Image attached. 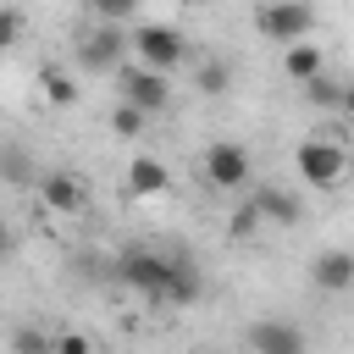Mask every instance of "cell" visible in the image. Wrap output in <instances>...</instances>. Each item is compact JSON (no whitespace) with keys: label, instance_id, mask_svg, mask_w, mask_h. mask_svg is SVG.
Instances as JSON below:
<instances>
[{"label":"cell","instance_id":"8fae6325","mask_svg":"<svg viewBox=\"0 0 354 354\" xmlns=\"http://www.w3.org/2000/svg\"><path fill=\"white\" fill-rule=\"evenodd\" d=\"M249 199H254V210H260V221H277V227H293V221L304 216V205H299V194H293V188H277V183H266V188H254Z\"/></svg>","mask_w":354,"mask_h":354},{"label":"cell","instance_id":"4316f807","mask_svg":"<svg viewBox=\"0 0 354 354\" xmlns=\"http://www.w3.org/2000/svg\"><path fill=\"white\" fill-rule=\"evenodd\" d=\"M348 171H354V160H348Z\"/></svg>","mask_w":354,"mask_h":354},{"label":"cell","instance_id":"7402d4cb","mask_svg":"<svg viewBox=\"0 0 354 354\" xmlns=\"http://www.w3.org/2000/svg\"><path fill=\"white\" fill-rule=\"evenodd\" d=\"M260 232V210H254V199H243L238 210H232V238L243 243V238H254Z\"/></svg>","mask_w":354,"mask_h":354},{"label":"cell","instance_id":"ba28073f","mask_svg":"<svg viewBox=\"0 0 354 354\" xmlns=\"http://www.w3.org/2000/svg\"><path fill=\"white\" fill-rule=\"evenodd\" d=\"M39 199H44V210L77 216V210H88V183L77 171H39Z\"/></svg>","mask_w":354,"mask_h":354},{"label":"cell","instance_id":"8992f818","mask_svg":"<svg viewBox=\"0 0 354 354\" xmlns=\"http://www.w3.org/2000/svg\"><path fill=\"white\" fill-rule=\"evenodd\" d=\"M166 271H171V254H149V249H133L116 260V282L138 288L144 299H160L166 293Z\"/></svg>","mask_w":354,"mask_h":354},{"label":"cell","instance_id":"7c38bea8","mask_svg":"<svg viewBox=\"0 0 354 354\" xmlns=\"http://www.w3.org/2000/svg\"><path fill=\"white\" fill-rule=\"evenodd\" d=\"M205 293V277H199V266L188 260V254H171V271H166V293H160V304H194Z\"/></svg>","mask_w":354,"mask_h":354},{"label":"cell","instance_id":"7a4b0ae2","mask_svg":"<svg viewBox=\"0 0 354 354\" xmlns=\"http://www.w3.org/2000/svg\"><path fill=\"white\" fill-rule=\"evenodd\" d=\"M133 61L155 66V72H171V66L188 61V39L166 22H144V28H133Z\"/></svg>","mask_w":354,"mask_h":354},{"label":"cell","instance_id":"30bf717a","mask_svg":"<svg viewBox=\"0 0 354 354\" xmlns=\"http://www.w3.org/2000/svg\"><path fill=\"white\" fill-rule=\"evenodd\" d=\"M310 282L321 293H348L354 288V249H321L310 260Z\"/></svg>","mask_w":354,"mask_h":354},{"label":"cell","instance_id":"4fadbf2b","mask_svg":"<svg viewBox=\"0 0 354 354\" xmlns=\"http://www.w3.org/2000/svg\"><path fill=\"white\" fill-rule=\"evenodd\" d=\"M166 183H171V171L155 155H133V166H127V194L133 199H155V194H166Z\"/></svg>","mask_w":354,"mask_h":354},{"label":"cell","instance_id":"603a6c76","mask_svg":"<svg viewBox=\"0 0 354 354\" xmlns=\"http://www.w3.org/2000/svg\"><path fill=\"white\" fill-rule=\"evenodd\" d=\"M17 33H22V17L0 6V50H11V44H17Z\"/></svg>","mask_w":354,"mask_h":354},{"label":"cell","instance_id":"5bb4252c","mask_svg":"<svg viewBox=\"0 0 354 354\" xmlns=\"http://www.w3.org/2000/svg\"><path fill=\"white\" fill-rule=\"evenodd\" d=\"M39 88H44V100H50V105H61V111H66V105H77V77H72V72H61V66H44V72H39Z\"/></svg>","mask_w":354,"mask_h":354},{"label":"cell","instance_id":"ffe728a7","mask_svg":"<svg viewBox=\"0 0 354 354\" xmlns=\"http://www.w3.org/2000/svg\"><path fill=\"white\" fill-rule=\"evenodd\" d=\"M11 354H55V337H44L39 326H17L11 332Z\"/></svg>","mask_w":354,"mask_h":354},{"label":"cell","instance_id":"9c48e42d","mask_svg":"<svg viewBox=\"0 0 354 354\" xmlns=\"http://www.w3.org/2000/svg\"><path fill=\"white\" fill-rule=\"evenodd\" d=\"M249 348L254 354H310V337L293 321H254L249 326Z\"/></svg>","mask_w":354,"mask_h":354},{"label":"cell","instance_id":"277c9868","mask_svg":"<svg viewBox=\"0 0 354 354\" xmlns=\"http://www.w3.org/2000/svg\"><path fill=\"white\" fill-rule=\"evenodd\" d=\"M116 77H122V105H133V111L155 116V111H166V105H171V72H155V66L127 61Z\"/></svg>","mask_w":354,"mask_h":354},{"label":"cell","instance_id":"e0dca14e","mask_svg":"<svg viewBox=\"0 0 354 354\" xmlns=\"http://www.w3.org/2000/svg\"><path fill=\"white\" fill-rule=\"evenodd\" d=\"M304 88V105H315V111H337V100H343V83L337 77H310V83H299Z\"/></svg>","mask_w":354,"mask_h":354},{"label":"cell","instance_id":"d4e9b609","mask_svg":"<svg viewBox=\"0 0 354 354\" xmlns=\"http://www.w3.org/2000/svg\"><path fill=\"white\" fill-rule=\"evenodd\" d=\"M337 111H343V116L354 122V83H343V100H337Z\"/></svg>","mask_w":354,"mask_h":354},{"label":"cell","instance_id":"2e32d148","mask_svg":"<svg viewBox=\"0 0 354 354\" xmlns=\"http://www.w3.org/2000/svg\"><path fill=\"white\" fill-rule=\"evenodd\" d=\"M194 88H199V94H227V88H232V66H227V61H216V55H210V61H199Z\"/></svg>","mask_w":354,"mask_h":354},{"label":"cell","instance_id":"44dd1931","mask_svg":"<svg viewBox=\"0 0 354 354\" xmlns=\"http://www.w3.org/2000/svg\"><path fill=\"white\" fill-rule=\"evenodd\" d=\"M144 122H149V116H144V111H133V105H116V111H111V133H122V138H138V133H144Z\"/></svg>","mask_w":354,"mask_h":354},{"label":"cell","instance_id":"5b68a950","mask_svg":"<svg viewBox=\"0 0 354 354\" xmlns=\"http://www.w3.org/2000/svg\"><path fill=\"white\" fill-rule=\"evenodd\" d=\"M127 50H133V33L116 28V22H100V28H88V39L77 44V61H83L88 72H122V66H127Z\"/></svg>","mask_w":354,"mask_h":354},{"label":"cell","instance_id":"52a82bcc","mask_svg":"<svg viewBox=\"0 0 354 354\" xmlns=\"http://www.w3.org/2000/svg\"><path fill=\"white\" fill-rule=\"evenodd\" d=\"M205 183L210 188H243L249 183V149L243 144H210L205 149Z\"/></svg>","mask_w":354,"mask_h":354},{"label":"cell","instance_id":"6da1fadb","mask_svg":"<svg viewBox=\"0 0 354 354\" xmlns=\"http://www.w3.org/2000/svg\"><path fill=\"white\" fill-rule=\"evenodd\" d=\"M254 28L271 44H304L315 33V6L310 0H260L254 6Z\"/></svg>","mask_w":354,"mask_h":354},{"label":"cell","instance_id":"cb8c5ba5","mask_svg":"<svg viewBox=\"0 0 354 354\" xmlns=\"http://www.w3.org/2000/svg\"><path fill=\"white\" fill-rule=\"evenodd\" d=\"M55 354H88V337L83 332H66V337H55Z\"/></svg>","mask_w":354,"mask_h":354},{"label":"cell","instance_id":"ac0fdd59","mask_svg":"<svg viewBox=\"0 0 354 354\" xmlns=\"http://www.w3.org/2000/svg\"><path fill=\"white\" fill-rule=\"evenodd\" d=\"M0 177H6V183H39L28 149H17V144H0Z\"/></svg>","mask_w":354,"mask_h":354},{"label":"cell","instance_id":"9a60e30c","mask_svg":"<svg viewBox=\"0 0 354 354\" xmlns=\"http://www.w3.org/2000/svg\"><path fill=\"white\" fill-rule=\"evenodd\" d=\"M282 66H288L293 83H310V77H321V50H315V44H288Z\"/></svg>","mask_w":354,"mask_h":354},{"label":"cell","instance_id":"d6986e66","mask_svg":"<svg viewBox=\"0 0 354 354\" xmlns=\"http://www.w3.org/2000/svg\"><path fill=\"white\" fill-rule=\"evenodd\" d=\"M83 6H88V17L116 22V28H127V22H133V11H138V0H83Z\"/></svg>","mask_w":354,"mask_h":354},{"label":"cell","instance_id":"484cf974","mask_svg":"<svg viewBox=\"0 0 354 354\" xmlns=\"http://www.w3.org/2000/svg\"><path fill=\"white\" fill-rule=\"evenodd\" d=\"M11 249H17V232H11V227H6V221H0V260H6V254H11Z\"/></svg>","mask_w":354,"mask_h":354},{"label":"cell","instance_id":"3957f363","mask_svg":"<svg viewBox=\"0 0 354 354\" xmlns=\"http://www.w3.org/2000/svg\"><path fill=\"white\" fill-rule=\"evenodd\" d=\"M293 160H299V177H304L310 188H321V194H332V188L348 177V149H343V144H326V138H304Z\"/></svg>","mask_w":354,"mask_h":354}]
</instances>
